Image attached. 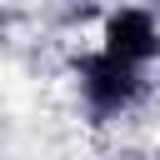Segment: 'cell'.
Here are the masks:
<instances>
[{"mask_svg": "<svg viewBox=\"0 0 160 160\" xmlns=\"http://www.w3.org/2000/svg\"><path fill=\"white\" fill-rule=\"evenodd\" d=\"M105 50L130 60V65H145V60L160 55V30L145 10H115L105 20Z\"/></svg>", "mask_w": 160, "mask_h": 160, "instance_id": "obj_2", "label": "cell"}, {"mask_svg": "<svg viewBox=\"0 0 160 160\" xmlns=\"http://www.w3.org/2000/svg\"><path fill=\"white\" fill-rule=\"evenodd\" d=\"M75 75H80V95H85V105H90L95 115H120V110H130V105L145 95L140 65H130V60H120V55H110V50L85 55V60L75 65Z\"/></svg>", "mask_w": 160, "mask_h": 160, "instance_id": "obj_1", "label": "cell"}]
</instances>
